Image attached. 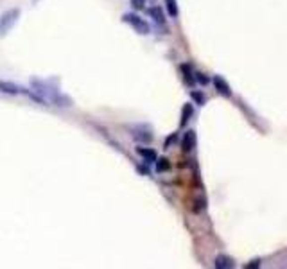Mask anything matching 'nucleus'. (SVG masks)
<instances>
[{
	"label": "nucleus",
	"mask_w": 287,
	"mask_h": 269,
	"mask_svg": "<svg viewBox=\"0 0 287 269\" xmlns=\"http://www.w3.org/2000/svg\"><path fill=\"white\" fill-rule=\"evenodd\" d=\"M122 22H126V24L131 25V27L135 29V31H137L138 34H149V33H151L149 24H147L146 20L140 18V16H138V14H135V13H126V14H122Z\"/></svg>",
	"instance_id": "nucleus-1"
},
{
	"label": "nucleus",
	"mask_w": 287,
	"mask_h": 269,
	"mask_svg": "<svg viewBox=\"0 0 287 269\" xmlns=\"http://www.w3.org/2000/svg\"><path fill=\"white\" fill-rule=\"evenodd\" d=\"M18 16H20V11H18V9L5 11V13L2 14V18H0V34H5V33H7V31H9V29L13 27L14 24H16Z\"/></svg>",
	"instance_id": "nucleus-2"
},
{
	"label": "nucleus",
	"mask_w": 287,
	"mask_h": 269,
	"mask_svg": "<svg viewBox=\"0 0 287 269\" xmlns=\"http://www.w3.org/2000/svg\"><path fill=\"white\" fill-rule=\"evenodd\" d=\"M0 92L9 95H18V94H25V88H20L18 85L14 83H9V81H2L0 79Z\"/></svg>",
	"instance_id": "nucleus-3"
},
{
	"label": "nucleus",
	"mask_w": 287,
	"mask_h": 269,
	"mask_svg": "<svg viewBox=\"0 0 287 269\" xmlns=\"http://www.w3.org/2000/svg\"><path fill=\"white\" fill-rule=\"evenodd\" d=\"M181 147H183L185 153H190L196 147V131L188 129L183 135V140H181Z\"/></svg>",
	"instance_id": "nucleus-4"
},
{
	"label": "nucleus",
	"mask_w": 287,
	"mask_h": 269,
	"mask_svg": "<svg viewBox=\"0 0 287 269\" xmlns=\"http://www.w3.org/2000/svg\"><path fill=\"white\" fill-rule=\"evenodd\" d=\"M214 86H216L217 92H219L221 95H225V97H230V95H231L230 85H228V83H226V81L223 79L221 76H216V77H214Z\"/></svg>",
	"instance_id": "nucleus-5"
},
{
	"label": "nucleus",
	"mask_w": 287,
	"mask_h": 269,
	"mask_svg": "<svg viewBox=\"0 0 287 269\" xmlns=\"http://www.w3.org/2000/svg\"><path fill=\"white\" fill-rule=\"evenodd\" d=\"M214 266H216L217 269H231L235 268V262L228 255H217L216 260H214Z\"/></svg>",
	"instance_id": "nucleus-6"
},
{
	"label": "nucleus",
	"mask_w": 287,
	"mask_h": 269,
	"mask_svg": "<svg viewBox=\"0 0 287 269\" xmlns=\"http://www.w3.org/2000/svg\"><path fill=\"white\" fill-rule=\"evenodd\" d=\"M137 153L144 158V161H147V163H155L156 158H158L155 149H149V147H137Z\"/></svg>",
	"instance_id": "nucleus-7"
},
{
	"label": "nucleus",
	"mask_w": 287,
	"mask_h": 269,
	"mask_svg": "<svg viewBox=\"0 0 287 269\" xmlns=\"http://www.w3.org/2000/svg\"><path fill=\"white\" fill-rule=\"evenodd\" d=\"M149 16L155 20L158 25H164L165 24V14H164V11H162V7H158V5L151 7V9H149Z\"/></svg>",
	"instance_id": "nucleus-8"
},
{
	"label": "nucleus",
	"mask_w": 287,
	"mask_h": 269,
	"mask_svg": "<svg viewBox=\"0 0 287 269\" xmlns=\"http://www.w3.org/2000/svg\"><path fill=\"white\" fill-rule=\"evenodd\" d=\"M181 72H183V79H185V83L187 85H194L196 83V76H194V72H192V68H190V65H181Z\"/></svg>",
	"instance_id": "nucleus-9"
},
{
	"label": "nucleus",
	"mask_w": 287,
	"mask_h": 269,
	"mask_svg": "<svg viewBox=\"0 0 287 269\" xmlns=\"http://www.w3.org/2000/svg\"><path fill=\"white\" fill-rule=\"evenodd\" d=\"M192 113H194L192 104H185V106H183V111H181V120H179V126H181V128H183V126H187V122L190 120Z\"/></svg>",
	"instance_id": "nucleus-10"
},
{
	"label": "nucleus",
	"mask_w": 287,
	"mask_h": 269,
	"mask_svg": "<svg viewBox=\"0 0 287 269\" xmlns=\"http://www.w3.org/2000/svg\"><path fill=\"white\" fill-rule=\"evenodd\" d=\"M165 7H167L169 16H172V18L178 16V4H176V0H165Z\"/></svg>",
	"instance_id": "nucleus-11"
},
{
	"label": "nucleus",
	"mask_w": 287,
	"mask_h": 269,
	"mask_svg": "<svg viewBox=\"0 0 287 269\" xmlns=\"http://www.w3.org/2000/svg\"><path fill=\"white\" fill-rule=\"evenodd\" d=\"M155 165H156V170H158V172H165V170L171 169V163L167 158H156Z\"/></svg>",
	"instance_id": "nucleus-12"
},
{
	"label": "nucleus",
	"mask_w": 287,
	"mask_h": 269,
	"mask_svg": "<svg viewBox=\"0 0 287 269\" xmlns=\"http://www.w3.org/2000/svg\"><path fill=\"white\" fill-rule=\"evenodd\" d=\"M190 97H192V99L196 101V104H199V106L205 104V95H203L201 92H198V90H192V92H190Z\"/></svg>",
	"instance_id": "nucleus-13"
},
{
	"label": "nucleus",
	"mask_w": 287,
	"mask_h": 269,
	"mask_svg": "<svg viewBox=\"0 0 287 269\" xmlns=\"http://www.w3.org/2000/svg\"><path fill=\"white\" fill-rule=\"evenodd\" d=\"M133 137L137 138V140H142V142H149L151 138V133H147V131H137V133H133Z\"/></svg>",
	"instance_id": "nucleus-14"
},
{
	"label": "nucleus",
	"mask_w": 287,
	"mask_h": 269,
	"mask_svg": "<svg viewBox=\"0 0 287 269\" xmlns=\"http://www.w3.org/2000/svg\"><path fill=\"white\" fill-rule=\"evenodd\" d=\"M131 5L133 9H142L146 5V0H131Z\"/></svg>",
	"instance_id": "nucleus-15"
},
{
	"label": "nucleus",
	"mask_w": 287,
	"mask_h": 269,
	"mask_svg": "<svg viewBox=\"0 0 287 269\" xmlns=\"http://www.w3.org/2000/svg\"><path fill=\"white\" fill-rule=\"evenodd\" d=\"M194 76H196V79H198L199 83H203V85H207V83H208V79L205 77V74H199V72H196Z\"/></svg>",
	"instance_id": "nucleus-16"
},
{
	"label": "nucleus",
	"mask_w": 287,
	"mask_h": 269,
	"mask_svg": "<svg viewBox=\"0 0 287 269\" xmlns=\"http://www.w3.org/2000/svg\"><path fill=\"white\" fill-rule=\"evenodd\" d=\"M246 268H248V269H253V268H260V260H259V259H255V260H251V262H250V264H248V266H246Z\"/></svg>",
	"instance_id": "nucleus-17"
},
{
	"label": "nucleus",
	"mask_w": 287,
	"mask_h": 269,
	"mask_svg": "<svg viewBox=\"0 0 287 269\" xmlns=\"http://www.w3.org/2000/svg\"><path fill=\"white\" fill-rule=\"evenodd\" d=\"M174 140H176V135H171V137L167 138V140H165V149H167V147H169Z\"/></svg>",
	"instance_id": "nucleus-18"
}]
</instances>
